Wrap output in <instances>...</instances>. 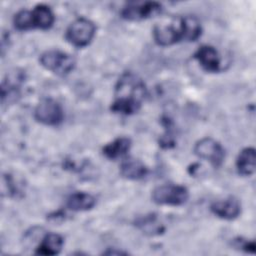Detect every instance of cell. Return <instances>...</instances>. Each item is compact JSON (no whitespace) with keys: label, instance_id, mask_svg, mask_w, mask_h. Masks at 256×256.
<instances>
[{"label":"cell","instance_id":"5bb4252c","mask_svg":"<svg viewBox=\"0 0 256 256\" xmlns=\"http://www.w3.org/2000/svg\"><path fill=\"white\" fill-rule=\"evenodd\" d=\"M132 146L131 139L128 137H118L107 143L102 148V154L110 160H117L125 157Z\"/></svg>","mask_w":256,"mask_h":256},{"label":"cell","instance_id":"ffe728a7","mask_svg":"<svg viewBox=\"0 0 256 256\" xmlns=\"http://www.w3.org/2000/svg\"><path fill=\"white\" fill-rule=\"evenodd\" d=\"M234 246L236 248H239L240 250H243L247 253H251L254 254L255 253V242L253 240H247V239H242V238H238L234 240Z\"/></svg>","mask_w":256,"mask_h":256},{"label":"cell","instance_id":"9c48e42d","mask_svg":"<svg viewBox=\"0 0 256 256\" xmlns=\"http://www.w3.org/2000/svg\"><path fill=\"white\" fill-rule=\"evenodd\" d=\"M193 57L206 72L216 73L221 70V57L219 52L211 45H201L195 51Z\"/></svg>","mask_w":256,"mask_h":256},{"label":"cell","instance_id":"ba28073f","mask_svg":"<svg viewBox=\"0 0 256 256\" xmlns=\"http://www.w3.org/2000/svg\"><path fill=\"white\" fill-rule=\"evenodd\" d=\"M152 35L155 43L162 47L172 46L183 41L179 19L176 23L155 25Z\"/></svg>","mask_w":256,"mask_h":256},{"label":"cell","instance_id":"8fae6325","mask_svg":"<svg viewBox=\"0 0 256 256\" xmlns=\"http://www.w3.org/2000/svg\"><path fill=\"white\" fill-rule=\"evenodd\" d=\"M31 12L32 29L48 30L55 22V15L52 9L45 4L36 5Z\"/></svg>","mask_w":256,"mask_h":256},{"label":"cell","instance_id":"2e32d148","mask_svg":"<svg viewBox=\"0 0 256 256\" xmlns=\"http://www.w3.org/2000/svg\"><path fill=\"white\" fill-rule=\"evenodd\" d=\"M96 205V198L87 192L77 191L70 194L66 200V207L74 212L91 210Z\"/></svg>","mask_w":256,"mask_h":256},{"label":"cell","instance_id":"3957f363","mask_svg":"<svg viewBox=\"0 0 256 256\" xmlns=\"http://www.w3.org/2000/svg\"><path fill=\"white\" fill-rule=\"evenodd\" d=\"M96 34V25L88 18L80 17L75 19L67 27L65 39L72 46L84 48L94 39Z\"/></svg>","mask_w":256,"mask_h":256},{"label":"cell","instance_id":"e0dca14e","mask_svg":"<svg viewBox=\"0 0 256 256\" xmlns=\"http://www.w3.org/2000/svg\"><path fill=\"white\" fill-rule=\"evenodd\" d=\"M183 41L194 42L202 34V26L195 16H184L179 19Z\"/></svg>","mask_w":256,"mask_h":256},{"label":"cell","instance_id":"ac0fdd59","mask_svg":"<svg viewBox=\"0 0 256 256\" xmlns=\"http://www.w3.org/2000/svg\"><path fill=\"white\" fill-rule=\"evenodd\" d=\"M136 225L141 231H143V233L148 235H159L164 231V227L154 214L145 215L144 217L139 218Z\"/></svg>","mask_w":256,"mask_h":256},{"label":"cell","instance_id":"4fadbf2b","mask_svg":"<svg viewBox=\"0 0 256 256\" xmlns=\"http://www.w3.org/2000/svg\"><path fill=\"white\" fill-rule=\"evenodd\" d=\"M236 170L239 175L249 177L254 174L256 168V152L253 147H246L242 149L235 162Z\"/></svg>","mask_w":256,"mask_h":256},{"label":"cell","instance_id":"9a60e30c","mask_svg":"<svg viewBox=\"0 0 256 256\" xmlns=\"http://www.w3.org/2000/svg\"><path fill=\"white\" fill-rule=\"evenodd\" d=\"M64 245V238L57 233L46 234L35 248L37 255H57L61 252Z\"/></svg>","mask_w":256,"mask_h":256},{"label":"cell","instance_id":"7a4b0ae2","mask_svg":"<svg viewBox=\"0 0 256 256\" xmlns=\"http://www.w3.org/2000/svg\"><path fill=\"white\" fill-rule=\"evenodd\" d=\"M39 63L43 68L58 76L68 75L76 66V60L71 54L57 49L44 51L39 57Z\"/></svg>","mask_w":256,"mask_h":256},{"label":"cell","instance_id":"6da1fadb","mask_svg":"<svg viewBox=\"0 0 256 256\" xmlns=\"http://www.w3.org/2000/svg\"><path fill=\"white\" fill-rule=\"evenodd\" d=\"M115 98L110 109L120 115H132L137 113L147 95L144 81L132 72L123 73L115 85Z\"/></svg>","mask_w":256,"mask_h":256},{"label":"cell","instance_id":"30bf717a","mask_svg":"<svg viewBox=\"0 0 256 256\" xmlns=\"http://www.w3.org/2000/svg\"><path fill=\"white\" fill-rule=\"evenodd\" d=\"M210 210L220 219L234 220L241 214V203L237 198L229 196L213 202L210 206Z\"/></svg>","mask_w":256,"mask_h":256},{"label":"cell","instance_id":"5b68a950","mask_svg":"<svg viewBox=\"0 0 256 256\" xmlns=\"http://www.w3.org/2000/svg\"><path fill=\"white\" fill-rule=\"evenodd\" d=\"M34 118L46 126H58L64 120V110L53 98H43L34 109Z\"/></svg>","mask_w":256,"mask_h":256},{"label":"cell","instance_id":"52a82bcc","mask_svg":"<svg viewBox=\"0 0 256 256\" xmlns=\"http://www.w3.org/2000/svg\"><path fill=\"white\" fill-rule=\"evenodd\" d=\"M162 10V4L155 1L129 3L121 9L120 16L127 21H141L161 14Z\"/></svg>","mask_w":256,"mask_h":256},{"label":"cell","instance_id":"8992f818","mask_svg":"<svg viewBox=\"0 0 256 256\" xmlns=\"http://www.w3.org/2000/svg\"><path fill=\"white\" fill-rule=\"evenodd\" d=\"M193 152L198 158L209 162L215 168L220 167L225 159L224 147L211 137H204L198 140L194 145Z\"/></svg>","mask_w":256,"mask_h":256},{"label":"cell","instance_id":"7c38bea8","mask_svg":"<svg viewBox=\"0 0 256 256\" xmlns=\"http://www.w3.org/2000/svg\"><path fill=\"white\" fill-rule=\"evenodd\" d=\"M149 173L148 167L135 158H126L120 165V175L128 180H141Z\"/></svg>","mask_w":256,"mask_h":256},{"label":"cell","instance_id":"277c9868","mask_svg":"<svg viewBox=\"0 0 256 256\" xmlns=\"http://www.w3.org/2000/svg\"><path fill=\"white\" fill-rule=\"evenodd\" d=\"M152 201L157 205L181 206L189 199L188 189L179 184H162L155 187L151 193Z\"/></svg>","mask_w":256,"mask_h":256},{"label":"cell","instance_id":"d6986e66","mask_svg":"<svg viewBox=\"0 0 256 256\" xmlns=\"http://www.w3.org/2000/svg\"><path fill=\"white\" fill-rule=\"evenodd\" d=\"M14 28L18 31H27L32 29L30 10H20L13 17Z\"/></svg>","mask_w":256,"mask_h":256}]
</instances>
